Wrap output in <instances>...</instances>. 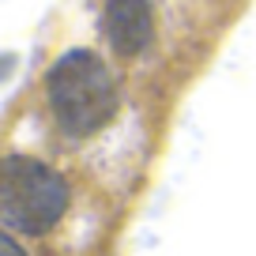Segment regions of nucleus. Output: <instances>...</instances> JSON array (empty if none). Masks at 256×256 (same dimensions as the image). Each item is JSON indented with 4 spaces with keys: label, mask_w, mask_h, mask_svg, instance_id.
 Here are the masks:
<instances>
[{
    "label": "nucleus",
    "mask_w": 256,
    "mask_h": 256,
    "mask_svg": "<svg viewBox=\"0 0 256 256\" xmlns=\"http://www.w3.org/2000/svg\"><path fill=\"white\" fill-rule=\"evenodd\" d=\"M117 80L94 49H64L46 72V106L68 140H87L117 113Z\"/></svg>",
    "instance_id": "f257e3e1"
},
{
    "label": "nucleus",
    "mask_w": 256,
    "mask_h": 256,
    "mask_svg": "<svg viewBox=\"0 0 256 256\" xmlns=\"http://www.w3.org/2000/svg\"><path fill=\"white\" fill-rule=\"evenodd\" d=\"M72 188L56 166L34 154H0V226L19 238H42L64 218Z\"/></svg>",
    "instance_id": "f03ea898"
},
{
    "label": "nucleus",
    "mask_w": 256,
    "mask_h": 256,
    "mask_svg": "<svg viewBox=\"0 0 256 256\" xmlns=\"http://www.w3.org/2000/svg\"><path fill=\"white\" fill-rule=\"evenodd\" d=\"M102 30L117 56H140L154 42V4L151 0H106Z\"/></svg>",
    "instance_id": "7ed1b4c3"
},
{
    "label": "nucleus",
    "mask_w": 256,
    "mask_h": 256,
    "mask_svg": "<svg viewBox=\"0 0 256 256\" xmlns=\"http://www.w3.org/2000/svg\"><path fill=\"white\" fill-rule=\"evenodd\" d=\"M0 256H26V248L12 238V230H4V226H0Z\"/></svg>",
    "instance_id": "20e7f679"
},
{
    "label": "nucleus",
    "mask_w": 256,
    "mask_h": 256,
    "mask_svg": "<svg viewBox=\"0 0 256 256\" xmlns=\"http://www.w3.org/2000/svg\"><path fill=\"white\" fill-rule=\"evenodd\" d=\"M8 68H16V56H12V53H4V56H0V83H4Z\"/></svg>",
    "instance_id": "39448f33"
}]
</instances>
